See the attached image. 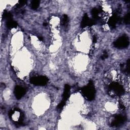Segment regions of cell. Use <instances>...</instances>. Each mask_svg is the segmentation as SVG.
Returning a JSON list of instances; mask_svg holds the SVG:
<instances>
[{"label":"cell","instance_id":"9a60e30c","mask_svg":"<svg viewBox=\"0 0 130 130\" xmlns=\"http://www.w3.org/2000/svg\"><path fill=\"white\" fill-rule=\"evenodd\" d=\"M130 13L127 14L124 17V21L126 24H129L130 23Z\"/></svg>","mask_w":130,"mask_h":130},{"label":"cell","instance_id":"277c9868","mask_svg":"<svg viewBox=\"0 0 130 130\" xmlns=\"http://www.w3.org/2000/svg\"><path fill=\"white\" fill-rule=\"evenodd\" d=\"M109 89L110 91L112 92L114 95H116L117 96H121L123 95L125 92L123 86L116 82L111 83L109 85Z\"/></svg>","mask_w":130,"mask_h":130},{"label":"cell","instance_id":"8fae6325","mask_svg":"<svg viewBox=\"0 0 130 130\" xmlns=\"http://www.w3.org/2000/svg\"><path fill=\"white\" fill-rule=\"evenodd\" d=\"M6 25H7V27L9 28V29L15 28H16V27L17 26V24L16 23V22L13 20L12 19L7 20V23H6Z\"/></svg>","mask_w":130,"mask_h":130},{"label":"cell","instance_id":"7a4b0ae2","mask_svg":"<svg viewBox=\"0 0 130 130\" xmlns=\"http://www.w3.org/2000/svg\"><path fill=\"white\" fill-rule=\"evenodd\" d=\"M129 45V39L127 36L121 37L114 43V46L117 48H126Z\"/></svg>","mask_w":130,"mask_h":130},{"label":"cell","instance_id":"d6986e66","mask_svg":"<svg viewBox=\"0 0 130 130\" xmlns=\"http://www.w3.org/2000/svg\"><path fill=\"white\" fill-rule=\"evenodd\" d=\"M39 39L40 41H43V38H42V37H39Z\"/></svg>","mask_w":130,"mask_h":130},{"label":"cell","instance_id":"4fadbf2b","mask_svg":"<svg viewBox=\"0 0 130 130\" xmlns=\"http://www.w3.org/2000/svg\"><path fill=\"white\" fill-rule=\"evenodd\" d=\"M12 14H11L10 12H5L3 13V18L4 19H6L7 21L9 20H10V19H12Z\"/></svg>","mask_w":130,"mask_h":130},{"label":"cell","instance_id":"8992f818","mask_svg":"<svg viewBox=\"0 0 130 130\" xmlns=\"http://www.w3.org/2000/svg\"><path fill=\"white\" fill-rule=\"evenodd\" d=\"M14 93L16 99H20L25 95L26 90L21 86H17L15 88Z\"/></svg>","mask_w":130,"mask_h":130},{"label":"cell","instance_id":"3957f363","mask_svg":"<svg viewBox=\"0 0 130 130\" xmlns=\"http://www.w3.org/2000/svg\"><path fill=\"white\" fill-rule=\"evenodd\" d=\"M48 81V78L45 76H36L32 77L30 79V82L36 85L43 86L47 84Z\"/></svg>","mask_w":130,"mask_h":130},{"label":"cell","instance_id":"52a82bcc","mask_svg":"<svg viewBox=\"0 0 130 130\" xmlns=\"http://www.w3.org/2000/svg\"><path fill=\"white\" fill-rule=\"evenodd\" d=\"M70 85L66 84L65 86V89L63 93V100L62 102L66 103V102L69 98L70 96Z\"/></svg>","mask_w":130,"mask_h":130},{"label":"cell","instance_id":"ba28073f","mask_svg":"<svg viewBox=\"0 0 130 130\" xmlns=\"http://www.w3.org/2000/svg\"><path fill=\"white\" fill-rule=\"evenodd\" d=\"M120 20V18L116 14H114L109 20V25L110 27L113 28L115 27L117 23Z\"/></svg>","mask_w":130,"mask_h":130},{"label":"cell","instance_id":"30bf717a","mask_svg":"<svg viewBox=\"0 0 130 130\" xmlns=\"http://www.w3.org/2000/svg\"><path fill=\"white\" fill-rule=\"evenodd\" d=\"M101 12V10L99 9H97V8H94L92 10V15L94 18V19L96 20L98 18L99 14Z\"/></svg>","mask_w":130,"mask_h":130},{"label":"cell","instance_id":"7c38bea8","mask_svg":"<svg viewBox=\"0 0 130 130\" xmlns=\"http://www.w3.org/2000/svg\"><path fill=\"white\" fill-rule=\"evenodd\" d=\"M40 5V2L37 0L36 1H33L31 3V8L33 10H37Z\"/></svg>","mask_w":130,"mask_h":130},{"label":"cell","instance_id":"5bb4252c","mask_svg":"<svg viewBox=\"0 0 130 130\" xmlns=\"http://www.w3.org/2000/svg\"><path fill=\"white\" fill-rule=\"evenodd\" d=\"M68 23V17L67 15H64L62 18V24L64 26H66Z\"/></svg>","mask_w":130,"mask_h":130},{"label":"cell","instance_id":"ffe728a7","mask_svg":"<svg viewBox=\"0 0 130 130\" xmlns=\"http://www.w3.org/2000/svg\"><path fill=\"white\" fill-rule=\"evenodd\" d=\"M47 25V24L46 23H44V26H46Z\"/></svg>","mask_w":130,"mask_h":130},{"label":"cell","instance_id":"9c48e42d","mask_svg":"<svg viewBox=\"0 0 130 130\" xmlns=\"http://www.w3.org/2000/svg\"><path fill=\"white\" fill-rule=\"evenodd\" d=\"M90 19L88 16V15L85 14H84V15L83 17L82 21H81V26L82 28H84L86 26H88L89 25V21H90Z\"/></svg>","mask_w":130,"mask_h":130},{"label":"cell","instance_id":"6da1fadb","mask_svg":"<svg viewBox=\"0 0 130 130\" xmlns=\"http://www.w3.org/2000/svg\"><path fill=\"white\" fill-rule=\"evenodd\" d=\"M82 92L86 99L89 100H93L95 97V89L93 82L90 81L89 84L82 89Z\"/></svg>","mask_w":130,"mask_h":130},{"label":"cell","instance_id":"ac0fdd59","mask_svg":"<svg viewBox=\"0 0 130 130\" xmlns=\"http://www.w3.org/2000/svg\"><path fill=\"white\" fill-rule=\"evenodd\" d=\"M96 41H97V39H96V37H94V39H93V42H94V43H95V42H96Z\"/></svg>","mask_w":130,"mask_h":130},{"label":"cell","instance_id":"e0dca14e","mask_svg":"<svg viewBox=\"0 0 130 130\" xmlns=\"http://www.w3.org/2000/svg\"><path fill=\"white\" fill-rule=\"evenodd\" d=\"M108 54L106 52H104V53H103V55H102V56L101 57V59L102 60H104V59H106L108 58Z\"/></svg>","mask_w":130,"mask_h":130},{"label":"cell","instance_id":"2e32d148","mask_svg":"<svg viewBox=\"0 0 130 130\" xmlns=\"http://www.w3.org/2000/svg\"><path fill=\"white\" fill-rule=\"evenodd\" d=\"M26 3H27V1H20V2H19V3H18V4H17V7H18V8L23 7V6H25Z\"/></svg>","mask_w":130,"mask_h":130},{"label":"cell","instance_id":"5b68a950","mask_svg":"<svg viewBox=\"0 0 130 130\" xmlns=\"http://www.w3.org/2000/svg\"><path fill=\"white\" fill-rule=\"evenodd\" d=\"M126 121V118L123 115H116L115 117L114 121L111 123V126L113 127H117L123 125Z\"/></svg>","mask_w":130,"mask_h":130}]
</instances>
